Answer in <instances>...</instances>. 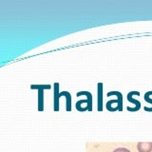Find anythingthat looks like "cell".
<instances>
[{"instance_id":"3","label":"cell","mask_w":152,"mask_h":152,"mask_svg":"<svg viewBox=\"0 0 152 152\" xmlns=\"http://www.w3.org/2000/svg\"><path fill=\"white\" fill-rule=\"evenodd\" d=\"M117 95L119 96V99H122V94L121 93L117 92ZM119 109L122 110V100H119Z\"/></svg>"},{"instance_id":"2","label":"cell","mask_w":152,"mask_h":152,"mask_svg":"<svg viewBox=\"0 0 152 152\" xmlns=\"http://www.w3.org/2000/svg\"><path fill=\"white\" fill-rule=\"evenodd\" d=\"M113 152H131V151L126 148V147H118L115 150H113Z\"/></svg>"},{"instance_id":"1","label":"cell","mask_w":152,"mask_h":152,"mask_svg":"<svg viewBox=\"0 0 152 152\" xmlns=\"http://www.w3.org/2000/svg\"><path fill=\"white\" fill-rule=\"evenodd\" d=\"M137 148L139 152H151L152 151V142H138Z\"/></svg>"}]
</instances>
